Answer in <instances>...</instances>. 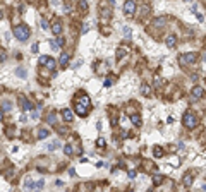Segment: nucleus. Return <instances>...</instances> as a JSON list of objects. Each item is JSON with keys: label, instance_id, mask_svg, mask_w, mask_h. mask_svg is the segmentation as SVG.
<instances>
[{"label": "nucleus", "instance_id": "25", "mask_svg": "<svg viewBox=\"0 0 206 192\" xmlns=\"http://www.w3.org/2000/svg\"><path fill=\"white\" fill-rule=\"evenodd\" d=\"M64 153L67 154V156H71V154H72V146H71V144H65V148H64Z\"/></svg>", "mask_w": 206, "mask_h": 192}, {"label": "nucleus", "instance_id": "36", "mask_svg": "<svg viewBox=\"0 0 206 192\" xmlns=\"http://www.w3.org/2000/svg\"><path fill=\"white\" fill-rule=\"evenodd\" d=\"M122 137L127 139V137H129V132H127V131H122Z\"/></svg>", "mask_w": 206, "mask_h": 192}, {"label": "nucleus", "instance_id": "23", "mask_svg": "<svg viewBox=\"0 0 206 192\" xmlns=\"http://www.w3.org/2000/svg\"><path fill=\"white\" fill-rule=\"evenodd\" d=\"M162 182H163V177H162V175H155V177H153V184H155V185H158V184H162Z\"/></svg>", "mask_w": 206, "mask_h": 192}, {"label": "nucleus", "instance_id": "12", "mask_svg": "<svg viewBox=\"0 0 206 192\" xmlns=\"http://www.w3.org/2000/svg\"><path fill=\"white\" fill-rule=\"evenodd\" d=\"M52 33H53V35H60V33H62V24H60V22H55V24L52 26Z\"/></svg>", "mask_w": 206, "mask_h": 192}, {"label": "nucleus", "instance_id": "17", "mask_svg": "<svg viewBox=\"0 0 206 192\" xmlns=\"http://www.w3.org/2000/svg\"><path fill=\"white\" fill-rule=\"evenodd\" d=\"M50 135V132L46 131V129H40V132H38V139H46Z\"/></svg>", "mask_w": 206, "mask_h": 192}, {"label": "nucleus", "instance_id": "22", "mask_svg": "<svg viewBox=\"0 0 206 192\" xmlns=\"http://www.w3.org/2000/svg\"><path fill=\"white\" fill-rule=\"evenodd\" d=\"M35 182L31 180V178H26V182H24V187H28V189H35Z\"/></svg>", "mask_w": 206, "mask_h": 192}, {"label": "nucleus", "instance_id": "9", "mask_svg": "<svg viewBox=\"0 0 206 192\" xmlns=\"http://www.w3.org/2000/svg\"><path fill=\"white\" fill-rule=\"evenodd\" d=\"M19 103L22 105V110H31V108H33V105H31V103H29L24 96H21V98H19Z\"/></svg>", "mask_w": 206, "mask_h": 192}, {"label": "nucleus", "instance_id": "28", "mask_svg": "<svg viewBox=\"0 0 206 192\" xmlns=\"http://www.w3.org/2000/svg\"><path fill=\"white\" fill-rule=\"evenodd\" d=\"M96 146H100V148L105 146V139H103V137H98V139H96Z\"/></svg>", "mask_w": 206, "mask_h": 192}, {"label": "nucleus", "instance_id": "26", "mask_svg": "<svg viewBox=\"0 0 206 192\" xmlns=\"http://www.w3.org/2000/svg\"><path fill=\"white\" fill-rule=\"evenodd\" d=\"M43 185H45V180L40 178V180L36 182V185H35V189H43Z\"/></svg>", "mask_w": 206, "mask_h": 192}, {"label": "nucleus", "instance_id": "31", "mask_svg": "<svg viewBox=\"0 0 206 192\" xmlns=\"http://www.w3.org/2000/svg\"><path fill=\"white\" fill-rule=\"evenodd\" d=\"M88 29H89V24H83V29H81V31H83V35H84V33H88Z\"/></svg>", "mask_w": 206, "mask_h": 192}, {"label": "nucleus", "instance_id": "35", "mask_svg": "<svg viewBox=\"0 0 206 192\" xmlns=\"http://www.w3.org/2000/svg\"><path fill=\"white\" fill-rule=\"evenodd\" d=\"M0 53H2V55H0V58H2V64H3V62H5V52H3V50H2V52H0Z\"/></svg>", "mask_w": 206, "mask_h": 192}, {"label": "nucleus", "instance_id": "8", "mask_svg": "<svg viewBox=\"0 0 206 192\" xmlns=\"http://www.w3.org/2000/svg\"><path fill=\"white\" fill-rule=\"evenodd\" d=\"M191 95H192V99H198V98H201V96H203V88H199V86H194V88H192V91H191Z\"/></svg>", "mask_w": 206, "mask_h": 192}, {"label": "nucleus", "instance_id": "39", "mask_svg": "<svg viewBox=\"0 0 206 192\" xmlns=\"http://www.w3.org/2000/svg\"><path fill=\"white\" fill-rule=\"evenodd\" d=\"M201 189H203V191H206V184H205V185H203V187H201Z\"/></svg>", "mask_w": 206, "mask_h": 192}, {"label": "nucleus", "instance_id": "15", "mask_svg": "<svg viewBox=\"0 0 206 192\" xmlns=\"http://www.w3.org/2000/svg\"><path fill=\"white\" fill-rule=\"evenodd\" d=\"M79 9H81L83 14H86L88 12V2L86 0H79Z\"/></svg>", "mask_w": 206, "mask_h": 192}, {"label": "nucleus", "instance_id": "20", "mask_svg": "<svg viewBox=\"0 0 206 192\" xmlns=\"http://www.w3.org/2000/svg\"><path fill=\"white\" fill-rule=\"evenodd\" d=\"M153 154H155L156 158H162V156H163V149H162L160 146H156V148L153 149Z\"/></svg>", "mask_w": 206, "mask_h": 192}, {"label": "nucleus", "instance_id": "7", "mask_svg": "<svg viewBox=\"0 0 206 192\" xmlns=\"http://www.w3.org/2000/svg\"><path fill=\"white\" fill-rule=\"evenodd\" d=\"M62 117H64V120H65V122H72L74 113H72V110H71V108H64V110H62Z\"/></svg>", "mask_w": 206, "mask_h": 192}, {"label": "nucleus", "instance_id": "10", "mask_svg": "<svg viewBox=\"0 0 206 192\" xmlns=\"http://www.w3.org/2000/svg\"><path fill=\"white\" fill-rule=\"evenodd\" d=\"M58 62H60V65H62V67H65V65L69 64V53H62Z\"/></svg>", "mask_w": 206, "mask_h": 192}, {"label": "nucleus", "instance_id": "18", "mask_svg": "<svg viewBox=\"0 0 206 192\" xmlns=\"http://www.w3.org/2000/svg\"><path fill=\"white\" fill-rule=\"evenodd\" d=\"M58 146H60V142H58V141H53V142H48V144H46V149H48V151H53Z\"/></svg>", "mask_w": 206, "mask_h": 192}, {"label": "nucleus", "instance_id": "37", "mask_svg": "<svg viewBox=\"0 0 206 192\" xmlns=\"http://www.w3.org/2000/svg\"><path fill=\"white\" fill-rule=\"evenodd\" d=\"M129 177H131V178H134V177H136V170H131V172H129Z\"/></svg>", "mask_w": 206, "mask_h": 192}, {"label": "nucleus", "instance_id": "1", "mask_svg": "<svg viewBox=\"0 0 206 192\" xmlns=\"http://www.w3.org/2000/svg\"><path fill=\"white\" fill-rule=\"evenodd\" d=\"M89 108H91V101H89V96L83 95L76 99V113L79 117H86L88 115V112H89Z\"/></svg>", "mask_w": 206, "mask_h": 192}, {"label": "nucleus", "instance_id": "16", "mask_svg": "<svg viewBox=\"0 0 206 192\" xmlns=\"http://www.w3.org/2000/svg\"><path fill=\"white\" fill-rule=\"evenodd\" d=\"M175 36H173V35H170V36H167V46H170V48H172V46H175V43H177V41H175Z\"/></svg>", "mask_w": 206, "mask_h": 192}, {"label": "nucleus", "instance_id": "24", "mask_svg": "<svg viewBox=\"0 0 206 192\" xmlns=\"http://www.w3.org/2000/svg\"><path fill=\"white\" fill-rule=\"evenodd\" d=\"M16 74H17L19 77H26V76H28V72H26V69H22V67H19L17 70H16Z\"/></svg>", "mask_w": 206, "mask_h": 192}, {"label": "nucleus", "instance_id": "33", "mask_svg": "<svg viewBox=\"0 0 206 192\" xmlns=\"http://www.w3.org/2000/svg\"><path fill=\"white\" fill-rule=\"evenodd\" d=\"M105 86H107V88H108V86H112V77H108V79L105 81Z\"/></svg>", "mask_w": 206, "mask_h": 192}, {"label": "nucleus", "instance_id": "19", "mask_svg": "<svg viewBox=\"0 0 206 192\" xmlns=\"http://www.w3.org/2000/svg\"><path fill=\"white\" fill-rule=\"evenodd\" d=\"M46 122H48L50 125H55V113H53V112H50V113H48V117H46Z\"/></svg>", "mask_w": 206, "mask_h": 192}, {"label": "nucleus", "instance_id": "21", "mask_svg": "<svg viewBox=\"0 0 206 192\" xmlns=\"http://www.w3.org/2000/svg\"><path fill=\"white\" fill-rule=\"evenodd\" d=\"M141 93L144 96H150V93H151V89H150V86H146V84H143L141 86Z\"/></svg>", "mask_w": 206, "mask_h": 192}, {"label": "nucleus", "instance_id": "29", "mask_svg": "<svg viewBox=\"0 0 206 192\" xmlns=\"http://www.w3.org/2000/svg\"><path fill=\"white\" fill-rule=\"evenodd\" d=\"M38 117H40V110H35V112H31V118H33V120H36Z\"/></svg>", "mask_w": 206, "mask_h": 192}, {"label": "nucleus", "instance_id": "27", "mask_svg": "<svg viewBox=\"0 0 206 192\" xmlns=\"http://www.w3.org/2000/svg\"><path fill=\"white\" fill-rule=\"evenodd\" d=\"M50 46L53 48V50H58L60 46H58V43H57V39H50Z\"/></svg>", "mask_w": 206, "mask_h": 192}, {"label": "nucleus", "instance_id": "6", "mask_svg": "<svg viewBox=\"0 0 206 192\" xmlns=\"http://www.w3.org/2000/svg\"><path fill=\"white\" fill-rule=\"evenodd\" d=\"M40 64H45L50 70H55V67H57L55 60H53V58H50V57H41V58H40Z\"/></svg>", "mask_w": 206, "mask_h": 192}, {"label": "nucleus", "instance_id": "30", "mask_svg": "<svg viewBox=\"0 0 206 192\" xmlns=\"http://www.w3.org/2000/svg\"><path fill=\"white\" fill-rule=\"evenodd\" d=\"M31 50H33V53H38V50H40V45H38V43H35V45L31 46Z\"/></svg>", "mask_w": 206, "mask_h": 192}, {"label": "nucleus", "instance_id": "5", "mask_svg": "<svg viewBox=\"0 0 206 192\" xmlns=\"http://www.w3.org/2000/svg\"><path fill=\"white\" fill-rule=\"evenodd\" d=\"M134 10H136L134 0H126V3H124V14H126V16H132Z\"/></svg>", "mask_w": 206, "mask_h": 192}, {"label": "nucleus", "instance_id": "40", "mask_svg": "<svg viewBox=\"0 0 206 192\" xmlns=\"http://www.w3.org/2000/svg\"><path fill=\"white\" fill-rule=\"evenodd\" d=\"M186 2H192V0H186Z\"/></svg>", "mask_w": 206, "mask_h": 192}, {"label": "nucleus", "instance_id": "32", "mask_svg": "<svg viewBox=\"0 0 206 192\" xmlns=\"http://www.w3.org/2000/svg\"><path fill=\"white\" fill-rule=\"evenodd\" d=\"M124 35H126V36H131V29H129V28H124Z\"/></svg>", "mask_w": 206, "mask_h": 192}, {"label": "nucleus", "instance_id": "14", "mask_svg": "<svg viewBox=\"0 0 206 192\" xmlns=\"http://www.w3.org/2000/svg\"><path fill=\"white\" fill-rule=\"evenodd\" d=\"M192 180H194V178H192V175H191V173H187V175L184 177V180H182V182H184V185H186V187H191V185H192Z\"/></svg>", "mask_w": 206, "mask_h": 192}, {"label": "nucleus", "instance_id": "2", "mask_svg": "<svg viewBox=\"0 0 206 192\" xmlns=\"http://www.w3.org/2000/svg\"><path fill=\"white\" fill-rule=\"evenodd\" d=\"M14 36H16L19 41H26V39L29 38V28L24 26V24L14 26Z\"/></svg>", "mask_w": 206, "mask_h": 192}, {"label": "nucleus", "instance_id": "3", "mask_svg": "<svg viewBox=\"0 0 206 192\" xmlns=\"http://www.w3.org/2000/svg\"><path fill=\"white\" fill-rule=\"evenodd\" d=\"M182 124H184V127H187V129H194V127L198 125V118H196L194 113L186 112L184 117H182Z\"/></svg>", "mask_w": 206, "mask_h": 192}, {"label": "nucleus", "instance_id": "38", "mask_svg": "<svg viewBox=\"0 0 206 192\" xmlns=\"http://www.w3.org/2000/svg\"><path fill=\"white\" fill-rule=\"evenodd\" d=\"M57 43H58V46H62V45H64V39H62V38H57Z\"/></svg>", "mask_w": 206, "mask_h": 192}, {"label": "nucleus", "instance_id": "11", "mask_svg": "<svg viewBox=\"0 0 206 192\" xmlns=\"http://www.w3.org/2000/svg\"><path fill=\"white\" fill-rule=\"evenodd\" d=\"M10 106H12V103H10V101H7V99H3V101H2V113L9 112V110H10Z\"/></svg>", "mask_w": 206, "mask_h": 192}, {"label": "nucleus", "instance_id": "4", "mask_svg": "<svg viewBox=\"0 0 206 192\" xmlns=\"http://www.w3.org/2000/svg\"><path fill=\"white\" fill-rule=\"evenodd\" d=\"M196 58H198V53H196V52H189L186 55H180L179 62H180V65H187V64L196 62Z\"/></svg>", "mask_w": 206, "mask_h": 192}, {"label": "nucleus", "instance_id": "34", "mask_svg": "<svg viewBox=\"0 0 206 192\" xmlns=\"http://www.w3.org/2000/svg\"><path fill=\"white\" fill-rule=\"evenodd\" d=\"M41 28H43V29H48V24H46V21H41Z\"/></svg>", "mask_w": 206, "mask_h": 192}, {"label": "nucleus", "instance_id": "13", "mask_svg": "<svg viewBox=\"0 0 206 192\" xmlns=\"http://www.w3.org/2000/svg\"><path fill=\"white\" fill-rule=\"evenodd\" d=\"M131 122L136 125V127H141V124H143V120H141V117H139V115H132L131 117Z\"/></svg>", "mask_w": 206, "mask_h": 192}]
</instances>
